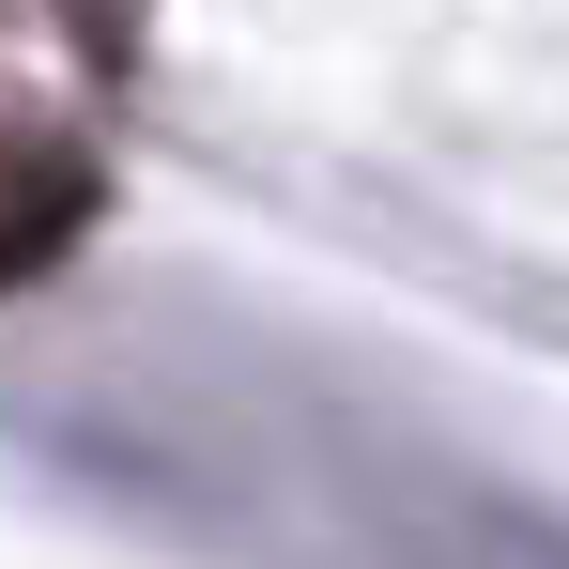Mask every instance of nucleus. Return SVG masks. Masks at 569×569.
I'll use <instances>...</instances> for the list:
<instances>
[{"label": "nucleus", "mask_w": 569, "mask_h": 569, "mask_svg": "<svg viewBox=\"0 0 569 569\" xmlns=\"http://www.w3.org/2000/svg\"><path fill=\"white\" fill-rule=\"evenodd\" d=\"M78 170H62V154H31V139H0V278H31V262H47V247H62V231H78Z\"/></svg>", "instance_id": "obj_1"}]
</instances>
